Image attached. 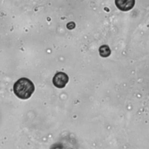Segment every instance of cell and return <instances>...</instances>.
Masks as SVG:
<instances>
[{
  "label": "cell",
  "mask_w": 149,
  "mask_h": 149,
  "mask_svg": "<svg viewBox=\"0 0 149 149\" xmlns=\"http://www.w3.org/2000/svg\"><path fill=\"white\" fill-rule=\"evenodd\" d=\"M68 81L69 77L64 72L56 73L52 79L54 85L59 88H62L65 87Z\"/></svg>",
  "instance_id": "2"
},
{
  "label": "cell",
  "mask_w": 149,
  "mask_h": 149,
  "mask_svg": "<svg viewBox=\"0 0 149 149\" xmlns=\"http://www.w3.org/2000/svg\"><path fill=\"white\" fill-rule=\"evenodd\" d=\"M34 85L29 79L22 77L16 81L13 85L15 94L19 98L26 100L29 98L34 91Z\"/></svg>",
  "instance_id": "1"
},
{
  "label": "cell",
  "mask_w": 149,
  "mask_h": 149,
  "mask_svg": "<svg viewBox=\"0 0 149 149\" xmlns=\"http://www.w3.org/2000/svg\"><path fill=\"white\" fill-rule=\"evenodd\" d=\"M66 27L68 29H73L75 27V24L73 22H69L67 24Z\"/></svg>",
  "instance_id": "5"
},
{
  "label": "cell",
  "mask_w": 149,
  "mask_h": 149,
  "mask_svg": "<svg viewBox=\"0 0 149 149\" xmlns=\"http://www.w3.org/2000/svg\"><path fill=\"white\" fill-rule=\"evenodd\" d=\"M116 7L122 11L132 9L135 4V0H115Z\"/></svg>",
  "instance_id": "3"
},
{
  "label": "cell",
  "mask_w": 149,
  "mask_h": 149,
  "mask_svg": "<svg viewBox=\"0 0 149 149\" xmlns=\"http://www.w3.org/2000/svg\"><path fill=\"white\" fill-rule=\"evenodd\" d=\"M99 53L101 56L105 58L111 55V51L109 47L107 45H103L99 48Z\"/></svg>",
  "instance_id": "4"
}]
</instances>
